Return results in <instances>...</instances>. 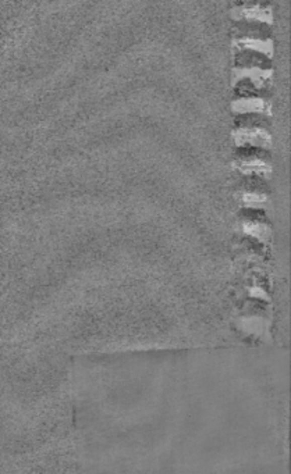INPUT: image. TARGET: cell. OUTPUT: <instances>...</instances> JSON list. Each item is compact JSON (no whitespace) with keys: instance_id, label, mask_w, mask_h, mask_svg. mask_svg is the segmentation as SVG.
<instances>
[{"instance_id":"obj_1","label":"cell","mask_w":291,"mask_h":474,"mask_svg":"<svg viewBox=\"0 0 291 474\" xmlns=\"http://www.w3.org/2000/svg\"><path fill=\"white\" fill-rule=\"evenodd\" d=\"M237 168L244 174H258V175H267L270 172V166L266 161L261 159H251V160L237 161Z\"/></svg>"},{"instance_id":"obj_2","label":"cell","mask_w":291,"mask_h":474,"mask_svg":"<svg viewBox=\"0 0 291 474\" xmlns=\"http://www.w3.org/2000/svg\"><path fill=\"white\" fill-rule=\"evenodd\" d=\"M244 231L250 234L251 237L256 238L259 241H267L270 237V230L269 227L259 223H245L244 224Z\"/></svg>"},{"instance_id":"obj_3","label":"cell","mask_w":291,"mask_h":474,"mask_svg":"<svg viewBox=\"0 0 291 474\" xmlns=\"http://www.w3.org/2000/svg\"><path fill=\"white\" fill-rule=\"evenodd\" d=\"M244 203L250 208H263L267 203V199L266 196L259 194H247L244 195Z\"/></svg>"},{"instance_id":"obj_4","label":"cell","mask_w":291,"mask_h":474,"mask_svg":"<svg viewBox=\"0 0 291 474\" xmlns=\"http://www.w3.org/2000/svg\"><path fill=\"white\" fill-rule=\"evenodd\" d=\"M250 294H251V297H254V298H262V299H267L266 294H265V291H262L261 288H252V290L250 291Z\"/></svg>"}]
</instances>
